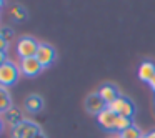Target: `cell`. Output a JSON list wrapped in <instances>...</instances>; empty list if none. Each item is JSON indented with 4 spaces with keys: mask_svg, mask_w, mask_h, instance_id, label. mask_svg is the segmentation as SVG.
Segmentation results:
<instances>
[{
    "mask_svg": "<svg viewBox=\"0 0 155 138\" xmlns=\"http://www.w3.org/2000/svg\"><path fill=\"white\" fill-rule=\"evenodd\" d=\"M22 75L20 67H18L15 62L7 60L2 67H0V87H5V88H10L17 83L18 77Z\"/></svg>",
    "mask_w": 155,
    "mask_h": 138,
    "instance_id": "obj_1",
    "label": "cell"
},
{
    "mask_svg": "<svg viewBox=\"0 0 155 138\" xmlns=\"http://www.w3.org/2000/svg\"><path fill=\"white\" fill-rule=\"evenodd\" d=\"M38 45L40 42H37L34 37H20L15 43V53L20 60H25V58H34L37 55V50H38Z\"/></svg>",
    "mask_w": 155,
    "mask_h": 138,
    "instance_id": "obj_2",
    "label": "cell"
},
{
    "mask_svg": "<svg viewBox=\"0 0 155 138\" xmlns=\"http://www.w3.org/2000/svg\"><path fill=\"white\" fill-rule=\"evenodd\" d=\"M107 108H110V110L114 111L115 115H118V117L134 118V115H135V105H134V101H132L130 98L124 97V95H120V97H118L115 101H112Z\"/></svg>",
    "mask_w": 155,
    "mask_h": 138,
    "instance_id": "obj_3",
    "label": "cell"
},
{
    "mask_svg": "<svg viewBox=\"0 0 155 138\" xmlns=\"http://www.w3.org/2000/svg\"><path fill=\"white\" fill-rule=\"evenodd\" d=\"M40 127L32 120H24L22 123L10 128V138H34L38 133Z\"/></svg>",
    "mask_w": 155,
    "mask_h": 138,
    "instance_id": "obj_4",
    "label": "cell"
},
{
    "mask_svg": "<svg viewBox=\"0 0 155 138\" xmlns=\"http://www.w3.org/2000/svg\"><path fill=\"white\" fill-rule=\"evenodd\" d=\"M35 58H37L38 63H40L44 68L50 67V65L54 63V60H55V48L52 47V45L45 43V42H40Z\"/></svg>",
    "mask_w": 155,
    "mask_h": 138,
    "instance_id": "obj_5",
    "label": "cell"
},
{
    "mask_svg": "<svg viewBox=\"0 0 155 138\" xmlns=\"http://www.w3.org/2000/svg\"><path fill=\"white\" fill-rule=\"evenodd\" d=\"M18 67H20V72L24 77H28V78H34L44 70L40 63H38L37 58H25V60H20L18 62Z\"/></svg>",
    "mask_w": 155,
    "mask_h": 138,
    "instance_id": "obj_6",
    "label": "cell"
},
{
    "mask_svg": "<svg viewBox=\"0 0 155 138\" xmlns=\"http://www.w3.org/2000/svg\"><path fill=\"white\" fill-rule=\"evenodd\" d=\"M117 117H118V115H115L110 108H105L104 111H100V113L97 115V121H98V125H100L105 131H112V133H115Z\"/></svg>",
    "mask_w": 155,
    "mask_h": 138,
    "instance_id": "obj_7",
    "label": "cell"
},
{
    "mask_svg": "<svg viewBox=\"0 0 155 138\" xmlns=\"http://www.w3.org/2000/svg\"><path fill=\"white\" fill-rule=\"evenodd\" d=\"M105 108H107V103L102 100L98 93H90L87 97V100H85V110L90 115H95V117H97V115L100 113V111H104Z\"/></svg>",
    "mask_w": 155,
    "mask_h": 138,
    "instance_id": "obj_8",
    "label": "cell"
},
{
    "mask_svg": "<svg viewBox=\"0 0 155 138\" xmlns=\"http://www.w3.org/2000/svg\"><path fill=\"white\" fill-rule=\"evenodd\" d=\"M24 108H25L27 113H32V115L38 113V111L44 108V98H42L40 95H37V93L27 95L25 100H24Z\"/></svg>",
    "mask_w": 155,
    "mask_h": 138,
    "instance_id": "obj_9",
    "label": "cell"
},
{
    "mask_svg": "<svg viewBox=\"0 0 155 138\" xmlns=\"http://www.w3.org/2000/svg\"><path fill=\"white\" fill-rule=\"evenodd\" d=\"M97 93L100 95V98L105 101V103H107V107L112 103V101H115L118 97H120V93H118V88L115 87V85H112V83L102 85V87L98 88Z\"/></svg>",
    "mask_w": 155,
    "mask_h": 138,
    "instance_id": "obj_10",
    "label": "cell"
},
{
    "mask_svg": "<svg viewBox=\"0 0 155 138\" xmlns=\"http://www.w3.org/2000/svg\"><path fill=\"white\" fill-rule=\"evenodd\" d=\"M153 75H155V63L153 62L145 60V62H142V63L138 65V80L148 83Z\"/></svg>",
    "mask_w": 155,
    "mask_h": 138,
    "instance_id": "obj_11",
    "label": "cell"
},
{
    "mask_svg": "<svg viewBox=\"0 0 155 138\" xmlns=\"http://www.w3.org/2000/svg\"><path fill=\"white\" fill-rule=\"evenodd\" d=\"M4 118H5V123L10 125V128L15 127V125H18V123H22L24 120H27V118L24 117V113H22V110L17 107H12L10 110L5 111Z\"/></svg>",
    "mask_w": 155,
    "mask_h": 138,
    "instance_id": "obj_12",
    "label": "cell"
},
{
    "mask_svg": "<svg viewBox=\"0 0 155 138\" xmlns=\"http://www.w3.org/2000/svg\"><path fill=\"white\" fill-rule=\"evenodd\" d=\"M12 107H14V101H12V95L8 88L0 87V115H5V111L10 110Z\"/></svg>",
    "mask_w": 155,
    "mask_h": 138,
    "instance_id": "obj_13",
    "label": "cell"
},
{
    "mask_svg": "<svg viewBox=\"0 0 155 138\" xmlns=\"http://www.w3.org/2000/svg\"><path fill=\"white\" fill-rule=\"evenodd\" d=\"M10 17L14 18L15 22L22 24V22L27 20V10H25L22 5H14V7L10 8Z\"/></svg>",
    "mask_w": 155,
    "mask_h": 138,
    "instance_id": "obj_14",
    "label": "cell"
},
{
    "mask_svg": "<svg viewBox=\"0 0 155 138\" xmlns=\"http://www.w3.org/2000/svg\"><path fill=\"white\" fill-rule=\"evenodd\" d=\"M134 127L132 118H125V117H117V123H115V133H122L127 128Z\"/></svg>",
    "mask_w": 155,
    "mask_h": 138,
    "instance_id": "obj_15",
    "label": "cell"
},
{
    "mask_svg": "<svg viewBox=\"0 0 155 138\" xmlns=\"http://www.w3.org/2000/svg\"><path fill=\"white\" fill-rule=\"evenodd\" d=\"M118 135V138H142V131L138 130L137 127H130V128H127L125 131H122V133H117Z\"/></svg>",
    "mask_w": 155,
    "mask_h": 138,
    "instance_id": "obj_16",
    "label": "cell"
},
{
    "mask_svg": "<svg viewBox=\"0 0 155 138\" xmlns=\"http://www.w3.org/2000/svg\"><path fill=\"white\" fill-rule=\"evenodd\" d=\"M0 35H2L7 42H10L12 38L15 37V32H14V28H12V27L5 25V27H0Z\"/></svg>",
    "mask_w": 155,
    "mask_h": 138,
    "instance_id": "obj_17",
    "label": "cell"
},
{
    "mask_svg": "<svg viewBox=\"0 0 155 138\" xmlns=\"http://www.w3.org/2000/svg\"><path fill=\"white\" fill-rule=\"evenodd\" d=\"M8 47H10V42H7L0 35V52H8Z\"/></svg>",
    "mask_w": 155,
    "mask_h": 138,
    "instance_id": "obj_18",
    "label": "cell"
},
{
    "mask_svg": "<svg viewBox=\"0 0 155 138\" xmlns=\"http://www.w3.org/2000/svg\"><path fill=\"white\" fill-rule=\"evenodd\" d=\"M7 60H8V58H7V52H0V67H2Z\"/></svg>",
    "mask_w": 155,
    "mask_h": 138,
    "instance_id": "obj_19",
    "label": "cell"
},
{
    "mask_svg": "<svg viewBox=\"0 0 155 138\" xmlns=\"http://www.w3.org/2000/svg\"><path fill=\"white\" fill-rule=\"evenodd\" d=\"M142 138H155V130H150V131H147V133H143Z\"/></svg>",
    "mask_w": 155,
    "mask_h": 138,
    "instance_id": "obj_20",
    "label": "cell"
},
{
    "mask_svg": "<svg viewBox=\"0 0 155 138\" xmlns=\"http://www.w3.org/2000/svg\"><path fill=\"white\" fill-rule=\"evenodd\" d=\"M148 87H150V90H152V91H153V93H155V75H153V77H152V80L148 82Z\"/></svg>",
    "mask_w": 155,
    "mask_h": 138,
    "instance_id": "obj_21",
    "label": "cell"
},
{
    "mask_svg": "<svg viewBox=\"0 0 155 138\" xmlns=\"http://www.w3.org/2000/svg\"><path fill=\"white\" fill-rule=\"evenodd\" d=\"M34 138H47V135H45V133H44V131H38V133H37V135H35V136H34Z\"/></svg>",
    "mask_w": 155,
    "mask_h": 138,
    "instance_id": "obj_22",
    "label": "cell"
},
{
    "mask_svg": "<svg viewBox=\"0 0 155 138\" xmlns=\"http://www.w3.org/2000/svg\"><path fill=\"white\" fill-rule=\"evenodd\" d=\"M4 131V120H2V117H0V133Z\"/></svg>",
    "mask_w": 155,
    "mask_h": 138,
    "instance_id": "obj_23",
    "label": "cell"
},
{
    "mask_svg": "<svg viewBox=\"0 0 155 138\" xmlns=\"http://www.w3.org/2000/svg\"><path fill=\"white\" fill-rule=\"evenodd\" d=\"M2 7H4V2H2V0H0V8H2Z\"/></svg>",
    "mask_w": 155,
    "mask_h": 138,
    "instance_id": "obj_24",
    "label": "cell"
},
{
    "mask_svg": "<svg viewBox=\"0 0 155 138\" xmlns=\"http://www.w3.org/2000/svg\"><path fill=\"white\" fill-rule=\"evenodd\" d=\"M112 138H118V135H117V133H115V135H114V136H112Z\"/></svg>",
    "mask_w": 155,
    "mask_h": 138,
    "instance_id": "obj_25",
    "label": "cell"
}]
</instances>
